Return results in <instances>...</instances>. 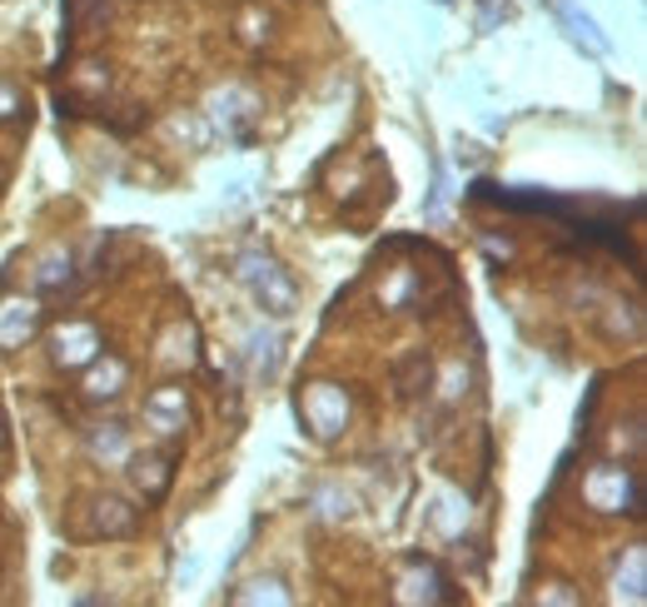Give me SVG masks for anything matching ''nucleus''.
<instances>
[{
  "label": "nucleus",
  "mask_w": 647,
  "mask_h": 607,
  "mask_svg": "<svg viewBox=\"0 0 647 607\" xmlns=\"http://www.w3.org/2000/svg\"><path fill=\"white\" fill-rule=\"evenodd\" d=\"M244 279L269 314H289V308H294V289L279 274V264H269V259H244Z\"/></svg>",
  "instance_id": "f257e3e1"
},
{
  "label": "nucleus",
  "mask_w": 647,
  "mask_h": 607,
  "mask_svg": "<svg viewBox=\"0 0 647 607\" xmlns=\"http://www.w3.org/2000/svg\"><path fill=\"white\" fill-rule=\"evenodd\" d=\"M394 384H398V398H418L428 394V384H434V358L418 348V354H408L404 364L394 368Z\"/></svg>",
  "instance_id": "f03ea898"
},
{
  "label": "nucleus",
  "mask_w": 647,
  "mask_h": 607,
  "mask_svg": "<svg viewBox=\"0 0 647 607\" xmlns=\"http://www.w3.org/2000/svg\"><path fill=\"white\" fill-rule=\"evenodd\" d=\"M135 523H139L135 507H125L119 498H100V503H95V527H90V533L125 537V533H135Z\"/></svg>",
  "instance_id": "7ed1b4c3"
},
{
  "label": "nucleus",
  "mask_w": 647,
  "mask_h": 607,
  "mask_svg": "<svg viewBox=\"0 0 647 607\" xmlns=\"http://www.w3.org/2000/svg\"><path fill=\"white\" fill-rule=\"evenodd\" d=\"M553 10H557V20H563V25H567V35H573L577 45H587V50H597V55H603V50H607V40L597 35V25H593V20H587V15H577V10L567 6V0H553Z\"/></svg>",
  "instance_id": "20e7f679"
},
{
  "label": "nucleus",
  "mask_w": 647,
  "mask_h": 607,
  "mask_svg": "<svg viewBox=\"0 0 647 607\" xmlns=\"http://www.w3.org/2000/svg\"><path fill=\"white\" fill-rule=\"evenodd\" d=\"M135 483H149V498H159L169 488V463L165 458H135Z\"/></svg>",
  "instance_id": "39448f33"
},
{
  "label": "nucleus",
  "mask_w": 647,
  "mask_h": 607,
  "mask_svg": "<svg viewBox=\"0 0 647 607\" xmlns=\"http://www.w3.org/2000/svg\"><path fill=\"white\" fill-rule=\"evenodd\" d=\"M105 10H109V0H80V25H95Z\"/></svg>",
  "instance_id": "423d86ee"
}]
</instances>
